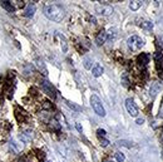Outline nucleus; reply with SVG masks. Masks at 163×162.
I'll list each match as a JSON object with an SVG mask.
<instances>
[{"mask_svg":"<svg viewBox=\"0 0 163 162\" xmlns=\"http://www.w3.org/2000/svg\"><path fill=\"white\" fill-rule=\"evenodd\" d=\"M141 26L143 29H147V30H152L153 29V23H151V21H143Z\"/></svg>","mask_w":163,"mask_h":162,"instance_id":"f3484780","label":"nucleus"},{"mask_svg":"<svg viewBox=\"0 0 163 162\" xmlns=\"http://www.w3.org/2000/svg\"><path fill=\"white\" fill-rule=\"evenodd\" d=\"M0 4H1V6H3L4 9L6 10V11H9V13H13V11H14V6L11 5V3H10V1H6V0H3V1L0 3Z\"/></svg>","mask_w":163,"mask_h":162,"instance_id":"ddd939ff","label":"nucleus"},{"mask_svg":"<svg viewBox=\"0 0 163 162\" xmlns=\"http://www.w3.org/2000/svg\"><path fill=\"white\" fill-rule=\"evenodd\" d=\"M116 160H117V162H123L124 160H126V157H124V154L122 152H117L116 153Z\"/></svg>","mask_w":163,"mask_h":162,"instance_id":"a211bd4d","label":"nucleus"},{"mask_svg":"<svg viewBox=\"0 0 163 162\" xmlns=\"http://www.w3.org/2000/svg\"><path fill=\"white\" fill-rule=\"evenodd\" d=\"M41 88L44 89V92L48 94V96H50L53 99L56 97V90H55V88L52 85V83H49L48 81H43L41 82Z\"/></svg>","mask_w":163,"mask_h":162,"instance_id":"423d86ee","label":"nucleus"},{"mask_svg":"<svg viewBox=\"0 0 163 162\" xmlns=\"http://www.w3.org/2000/svg\"><path fill=\"white\" fill-rule=\"evenodd\" d=\"M143 122H144V119H143V118H138V119H137V124H139V126H141V124H143Z\"/></svg>","mask_w":163,"mask_h":162,"instance_id":"b1692460","label":"nucleus"},{"mask_svg":"<svg viewBox=\"0 0 163 162\" xmlns=\"http://www.w3.org/2000/svg\"><path fill=\"white\" fill-rule=\"evenodd\" d=\"M105 162H112V161H105Z\"/></svg>","mask_w":163,"mask_h":162,"instance_id":"a878e982","label":"nucleus"},{"mask_svg":"<svg viewBox=\"0 0 163 162\" xmlns=\"http://www.w3.org/2000/svg\"><path fill=\"white\" fill-rule=\"evenodd\" d=\"M160 84L158 83H154V84L152 85V88H151V96H156V94L160 92Z\"/></svg>","mask_w":163,"mask_h":162,"instance_id":"dca6fc26","label":"nucleus"},{"mask_svg":"<svg viewBox=\"0 0 163 162\" xmlns=\"http://www.w3.org/2000/svg\"><path fill=\"white\" fill-rule=\"evenodd\" d=\"M96 11L100 15H104V17H109L113 14V8L108 4H98L96 5Z\"/></svg>","mask_w":163,"mask_h":162,"instance_id":"20e7f679","label":"nucleus"},{"mask_svg":"<svg viewBox=\"0 0 163 162\" xmlns=\"http://www.w3.org/2000/svg\"><path fill=\"white\" fill-rule=\"evenodd\" d=\"M34 13H35V6L33 5V4H28L25 8V10H24V15L26 18H32Z\"/></svg>","mask_w":163,"mask_h":162,"instance_id":"9d476101","label":"nucleus"},{"mask_svg":"<svg viewBox=\"0 0 163 162\" xmlns=\"http://www.w3.org/2000/svg\"><path fill=\"white\" fill-rule=\"evenodd\" d=\"M127 45H128V48H129L132 52H138V50H141V49L143 48V45H144V40H143L142 38H139L138 35H132V37L128 38Z\"/></svg>","mask_w":163,"mask_h":162,"instance_id":"f03ea898","label":"nucleus"},{"mask_svg":"<svg viewBox=\"0 0 163 162\" xmlns=\"http://www.w3.org/2000/svg\"><path fill=\"white\" fill-rule=\"evenodd\" d=\"M65 103H67V105L69 107L70 109H73V111H75V112H82V107L80 105H78V104H75L74 102H70V101H65Z\"/></svg>","mask_w":163,"mask_h":162,"instance_id":"f8f14e48","label":"nucleus"},{"mask_svg":"<svg viewBox=\"0 0 163 162\" xmlns=\"http://www.w3.org/2000/svg\"><path fill=\"white\" fill-rule=\"evenodd\" d=\"M44 15L52 21H60L65 17V10L59 4H52V5L45 6Z\"/></svg>","mask_w":163,"mask_h":162,"instance_id":"f257e3e1","label":"nucleus"},{"mask_svg":"<svg viewBox=\"0 0 163 162\" xmlns=\"http://www.w3.org/2000/svg\"><path fill=\"white\" fill-rule=\"evenodd\" d=\"M148 63H149V55L146 54V53H142V54L138 57V64L142 67H146Z\"/></svg>","mask_w":163,"mask_h":162,"instance_id":"1a4fd4ad","label":"nucleus"},{"mask_svg":"<svg viewBox=\"0 0 163 162\" xmlns=\"http://www.w3.org/2000/svg\"><path fill=\"white\" fill-rule=\"evenodd\" d=\"M77 130H78L79 132H82V127L79 126V123H77Z\"/></svg>","mask_w":163,"mask_h":162,"instance_id":"393cba45","label":"nucleus"},{"mask_svg":"<svg viewBox=\"0 0 163 162\" xmlns=\"http://www.w3.org/2000/svg\"><path fill=\"white\" fill-rule=\"evenodd\" d=\"M126 108H127L128 113H129L132 117H137L138 116V108H137V105H135L134 101L132 99V98L126 99Z\"/></svg>","mask_w":163,"mask_h":162,"instance_id":"39448f33","label":"nucleus"},{"mask_svg":"<svg viewBox=\"0 0 163 162\" xmlns=\"http://www.w3.org/2000/svg\"><path fill=\"white\" fill-rule=\"evenodd\" d=\"M90 105H92V108L94 109V112L98 116H100V117L105 116V109L103 107V103L99 99V97L96 96V94H92V97H90Z\"/></svg>","mask_w":163,"mask_h":162,"instance_id":"7ed1b4c3","label":"nucleus"},{"mask_svg":"<svg viewBox=\"0 0 163 162\" xmlns=\"http://www.w3.org/2000/svg\"><path fill=\"white\" fill-rule=\"evenodd\" d=\"M99 139H100V145L103 146V147H107L109 145V141H108L107 138H99Z\"/></svg>","mask_w":163,"mask_h":162,"instance_id":"412c9836","label":"nucleus"},{"mask_svg":"<svg viewBox=\"0 0 163 162\" xmlns=\"http://www.w3.org/2000/svg\"><path fill=\"white\" fill-rule=\"evenodd\" d=\"M107 38H108V35H107V33H105V30H102V32H99V34H98L97 38H96L97 45H103L105 43V40H107Z\"/></svg>","mask_w":163,"mask_h":162,"instance_id":"0eeeda50","label":"nucleus"},{"mask_svg":"<svg viewBox=\"0 0 163 162\" xmlns=\"http://www.w3.org/2000/svg\"><path fill=\"white\" fill-rule=\"evenodd\" d=\"M160 118H163V98H162V103H161V108H160V114H158Z\"/></svg>","mask_w":163,"mask_h":162,"instance_id":"5701e85b","label":"nucleus"},{"mask_svg":"<svg viewBox=\"0 0 163 162\" xmlns=\"http://www.w3.org/2000/svg\"><path fill=\"white\" fill-rule=\"evenodd\" d=\"M47 162H52V161H47Z\"/></svg>","mask_w":163,"mask_h":162,"instance_id":"bb28decb","label":"nucleus"},{"mask_svg":"<svg viewBox=\"0 0 163 162\" xmlns=\"http://www.w3.org/2000/svg\"><path fill=\"white\" fill-rule=\"evenodd\" d=\"M9 147H10V151H13V152H19V151H21L23 148V145H20V142H18L17 139H11L10 143H9Z\"/></svg>","mask_w":163,"mask_h":162,"instance_id":"6e6552de","label":"nucleus"},{"mask_svg":"<svg viewBox=\"0 0 163 162\" xmlns=\"http://www.w3.org/2000/svg\"><path fill=\"white\" fill-rule=\"evenodd\" d=\"M103 72H104V69L100 64H96V65L92 68V74L94 77H100V75L103 74Z\"/></svg>","mask_w":163,"mask_h":162,"instance_id":"9b49d317","label":"nucleus"},{"mask_svg":"<svg viewBox=\"0 0 163 162\" xmlns=\"http://www.w3.org/2000/svg\"><path fill=\"white\" fill-rule=\"evenodd\" d=\"M141 5H142L141 1H131L129 3V9L135 11V10H138L139 8H141Z\"/></svg>","mask_w":163,"mask_h":162,"instance_id":"2eb2a0df","label":"nucleus"},{"mask_svg":"<svg viewBox=\"0 0 163 162\" xmlns=\"http://www.w3.org/2000/svg\"><path fill=\"white\" fill-rule=\"evenodd\" d=\"M97 133H98V137H99V138H105V131L104 130L99 128V130L97 131Z\"/></svg>","mask_w":163,"mask_h":162,"instance_id":"aec40b11","label":"nucleus"},{"mask_svg":"<svg viewBox=\"0 0 163 162\" xmlns=\"http://www.w3.org/2000/svg\"><path fill=\"white\" fill-rule=\"evenodd\" d=\"M118 145H119V146H126V147H128V148H131V147H132V142H128V141H119Z\"/></svg>","mask_w":163,"mask_h":162,"instance_id":"6ab92c4d","label":"nucleus"},{"mask_svg":"<svg viewBox=\"0 0 163 162\" xmlns=\"http://www.w3.org/2000/svg\"><path fill=\"white\" fill-rule=\"evenodd\" d=\"M84 67L87 68V69H89V68L92 67V65H90V60H89V58H84Z\"/></svg>","mask_w":163,"mask_h":162,"instance_id":"4be33fe9","label":"nucleus"},{"mask_svg":"<svg viewBox=\"0 0 163 162\" xmlns=\"http://www.w3.org/2000/svg\"><path fill=\"white\" fill-rule=\"evenodd\" d=\"M20 139H21V142H28V141H30V139H32V132H30V131H25L24 133H21Z\"/></svg>","mask_w":163,"mask_h":162,"instance_id":"4468645a","label":"nucleus"}]
</instances>
